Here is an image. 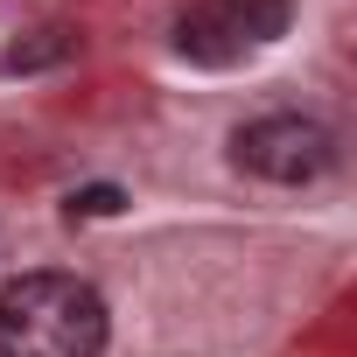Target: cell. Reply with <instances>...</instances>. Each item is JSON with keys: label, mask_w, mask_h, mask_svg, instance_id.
Returning a JSON list of instances; mask_svg holds the SVG:
<instances>
[{"label": "cell", "mask_w": 357, "mask_h": 357, "mask_svg": "<svg viewBox=\"0 0 357 357\" xmlns=\"http://www.w3.org/2000/svg\"><path fill=\"white\" fill-rule=\"evenodd\" d=\"M105 294L77 273H22L0 287V357H105Z\"/></svg>", "instance_id": "1"}, {"label": "cell", "mask_w": 357, "mask_h": 357, "mask_svg": "<svg viewBox=\"0 0 357 357\" xmlns=\"http://www.w3.org/2000/svg\"><path fill=\"white\" fill-rule=\"evenodd\" d=\"M287 22H294V0H190L175 15V56L225 70V63L280 43Z\"/></svg>", "instance_id": "2"}, {"label": "cell", "mask_w": 357, "mask_h": 357, "mask_svg": "<svg viewBox=\"0 0 357 357\" xmlns=\"http://www.w3.org/2000/svg\"><path fill=\"white\" fill-rule=\"evenodd\" d=\"M231 161L245 175H259V183L301 190L336 168V133L322 119H301V112H266V119H245L231 133Z\"/></svg>", "instance_id": "3"}, {"label": "cell", "mask_w": 357, "mask_h": 357, "mask_svg": "<svg viewBox=\"0 0 357 357\" xmlns=\"http://www.w3.org/2000/svg\"><path fill=\"white\" fill-rule=\"evenodd\" d=\"M77 50V36L70 29H36L29 43H15L8 56H0V70H8V77H29V70H50V63H63Z\"/></svg>", "instance_id": "4"}, {"label": "cell", "mask_w": 357, "mask_h": 357, "mask_svg": "<svg viewBox=\"0 0 357 357\" xmlns=\"http://www.w3.org/2000/svg\"><path fill=\"white\" fill-rule=\"evenodd\" d=\"M119 211V190L112 183H98V190H77L70 197V218H112Z\"/></svg>", "instance_id": "5"}]
</instances>
